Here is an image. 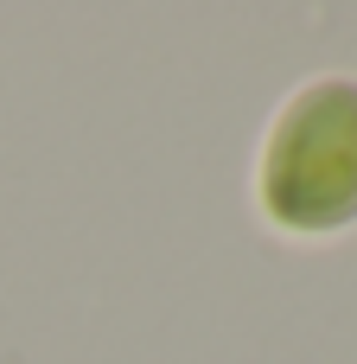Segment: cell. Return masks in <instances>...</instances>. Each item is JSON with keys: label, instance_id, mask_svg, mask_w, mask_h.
Wrapping results in <instances>:
<instances>
[{"label": "cell", "instance_id": "6da1fadb", "mask_svg": "<svg viewBox=\"0 0 357 364\" xmlns=\"http://www.w3.org/2000/svg\"><path fill=\"white\" fill-rule=\"evenodd\" d=\"M262 198L287 230H339L357 218V83H313L275 128Z\"/></svg>", "mask_w": 357, "mask_h": 364}]
</instances>
